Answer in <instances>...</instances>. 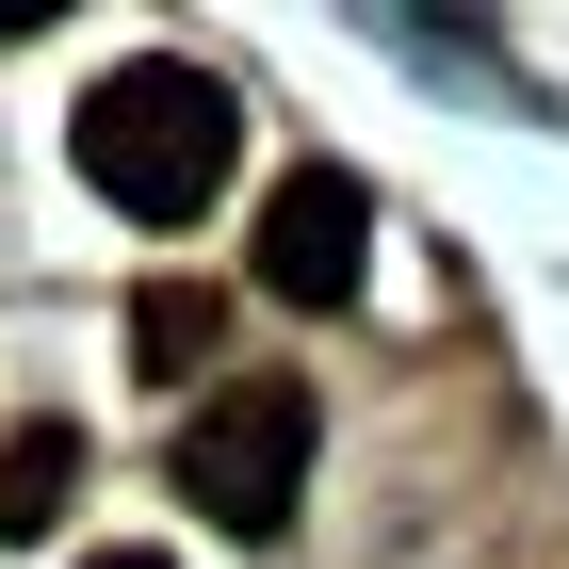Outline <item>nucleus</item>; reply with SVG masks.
Segmentation results:
<instances>
[{
	"label": "nucleus",
	"mask_w": 569,
	"mask_h": 569,
	"mask_svg": "<svg viewBox=\"0 0 569 569\" xmlns=\"http://www.w3.org/2000/svg\"><path fill=\"white\" fill-rule=\"evenodd\" d=\"M66 147H82V179H98L131 228H196V212L228 196V163H244V98H228L212 66H114Z\"/></svg>",
	"instance_id": "nucleus-1"
},
{
	"label": "nucleus",
	"mask_w": 569,
	"mask_h": 569,
	"mask_svg": "<svg viewBox=\"0 0 569 569\" xmlns=\"http://www.w3.org/2000/svg\"><path fill=\"white\" fill-rule=\"evenodd\" d=\"M309 488V391L293 375H228V391H196V423H179V505L228 537H277Z\"/></svg>",
	"instance_id": "nucleus-2"
},
{
	"label": "nucleus",
	"mask_w": 569,
	"mask_h": 569,
	"mask_svg": "<svg viewBox=\"0 0 569 569\" xmlns=\"http://www.w3.org/2000/svg\"><path fill=\"white\" fill-rule=\"evenodd\" d=\"M358 261H375V196H358L342 163H293V179L261 196V293H277V309H342Z\"/></svg>",
	"instance_id": "nucleus-3"
},
{
	"label": "nucleus",
	"mask_w": 569,
	"mask_h": 569,
	"mask_svg": "<svg viewBox=\"0 0 569 569\" xmlns=\"http://www.w3.org/2000/svg\"><path fill=\"white\" fill-rule=\"evenodd\" d=\"M66 488H82V423H17L0 439V537H49Z\"/></svg>",
	"instance_id": "nucleus-4"
},
{
	"label": "nucleus",
	"mask_w": 569,
	"mask_h": 569,
	"mask_svg": "<svg viewBox=\"0 0 569 569\" xmlns=\"http://www.w3.org/2000/svg\"><path fill=\"white\" fill-rule=\"evenodd\" d=\"M212 326H228V309L196 293V277H147V293H131V375L196 391V358H212Z\"/></svg>",
	"instance_id": "nucleus-5"
},
{
	"label": "nucleus",
	"mask_w": 569,
	"mask_h": 569,
	"mask_svg": "<svg viewBox=\"0 0 569 569\" xmlns=\"http://www.w3.org/2000/svg\"><path fill=\"white\" fill-rule=\"evenodd\" d=\"M82 569H163V553H82Z\"/></svg>",
	"instance_id": "nucleus-6"
}]
</instances>
